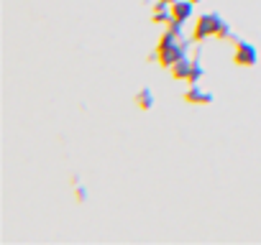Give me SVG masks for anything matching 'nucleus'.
<instances>
[{
	"label": "nucleus",
	"mask_w": 261,
	"mask_h": 245,
	"mask_svg": "<svg viewBox=\"0 0 261 245\" xmlns=\"http://www.w3.org/2000/svg\"><path fill=\"white\" fill-rule=\"evenodd\" d=\"M253 59H256V51H253L251 46L241 44V49H238V62H241V64H253Z\"/></svg>",
	"instance_id": "nucleus-1"
},
{
	"label": "nucleus",
	"mask_w": 261,
	"mask_h": 245,
	"mask_svg": "<svg viewBox=\"0 0 261 245\" xmlns=\"http://www.w3.org/2000/svg\"><path fill=\"white\" fill-rule=\"evenodd\" d=\"M190 11H192V6H190V3H177V6H174L177 18H187V16H190Z\"/></svg>",
	"instance_id": "nucleus-2"
}]
</instances>
